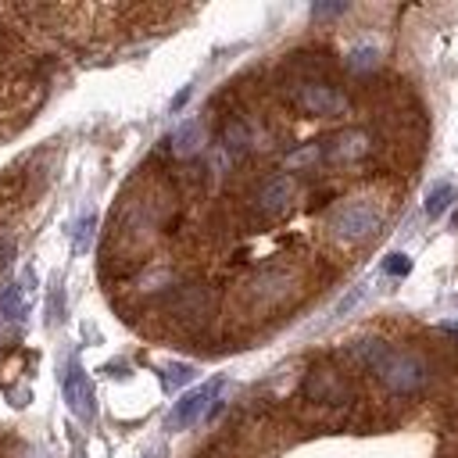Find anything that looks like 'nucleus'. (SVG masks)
Masks as SVG:
<instances>
[{"instance_id":"f257e3e1","label":"nucleus","mask_w":458,"mask_h":458,"mask_svg":"<svg viewBox=\"0 0 458 458\" xmlns=\"http://www.w3.org/2000/svg\"><path fill=\"white\" fill-rule=\"evenodd\" d=\"M344 354L354 365H361L365 372H372L390 394L411 397V394H422L429 386V379H433V372H429L422 354H415L408 347H394V344H386L379 336H358V340H351L344 347Z\"/></svg>"},{"instance_id":"f03ea898","label":"nucleus","mask_w":458,"mask_h":458,"mask_svg":"<svg viewBox=\"0 0 458 458\" xmlns=\"http://www.w3.org/2000/svg\"><path fill=\"white\" fill-rule=\"evenodd\" d=\"M326 225L340 243H365L383 229V204L372 197H347L326 215Z\"/></svg>"},{"instance_id":"7ed1b4c3","label":"nucleus","mask_w":458,"mask_h":458,"mask_svg":"<svg viewBox=\"0 0 458 458\" xmlns=\"http://www.w3.org/2000/svg\"><path fill=\"white\" fill-rule=\"evenodd\" d=\"M290 100L297 111L304 114H315V118H336L347 111V97L340 86L318 79V75H301L290 89Z\"/></svg>"},{"instance_id":"20e7f679","label":"nucleus","mask_w":458,"mask_h":458,"mask_svg":"<svg viewBox=\"0 0 458 458\" xmlns=\"http://www.w3.org/2000/svg\"><path fill=\"white\" fill-rule=\"evenodd\" d=\"M301 397H304L308 404L344 408V404L354 401V386H351V379H347L340 369H333V365H315V369L304 376V383H301Z\"/></svg>"},{"instance_id":"39448f33","label":"nucleus","mask_w":458,"mask_h":458,"mask_svg":"<svg viewBox=\"0 0 458 458\" xmlns=\"http://www.w3.org/2000/svg\"><path fill=\"white\" fill-rule=\"evenodd\" d=\"M290 204H293V179L283 175V172L265 175V179L254 186V193H250V211H254L258 222H276V218H283V215L290 211Z\"/></svg>"},{"instance_id":"423d86ee","label":"nucleus","mask_w":458,"mask_h":458,"mask_svg":"<svg viewBox=\"0 0 458 458\" xmlns=\"http://www.w3.org/2000/svg\"><path fill=\"white\" fill-rule=\"evenodd\" d=\"M218 386H222V383H218V379H211V383H204V386H197V390L182 394V397L175 401V408L168 411V429H186V426L200 422V419L208 415V408H211V401H215Z\"/></svg>"},{"instance_id":"0eeeda50","label":"nucleus","mask_w":458,"mask_h":458,"mask_svg":"<svg viewBox=\"0 0 458 458\" xmlns=\"http://www.w3.org/2000/svg\"><path fill=\"white\" fill-rule=\"evenodd\" d=\"M369 150H372V143H369L365 129H344L322 147V157L333 165H347V161H361Z\"/></svg>"},{"instance_id":"6e6552de","label":"nucleus","mask_w":458,"mask_h":458,"mask_svg":"<svg viewBox=\"0 0 458 458\" xmlns=\"http://www.w3.org/2000/svg\"><path fill=\"white\" fill-rule=\"evenodd\" d=\"M290 293H293V276H290L286 268H279V265L261 268V272L250 279V297H254V301L279 304V301H286Z\"/></svg>"},{"instance_id":"1a4fd4ad","label":"nucleus","mask_w":458,"mask_h":458,"mask_svg":"<svg viewBox=\"0 0 458 458\" xmlns=\"http://www.w3.org/2000/svg\"><path fill=\"white\" fill-rule=\"evenodd\" d=\"M61 386H64V401H68V408H72L79 419H93V411H97V404H93V386H89V376L82 372L79 361L68 365Z\"/></svg>"},{"instance_id":"9d476101","label":"nucleus","mask_w":458,"mask_h":458,"mask_svg":"<svg viewBox=\"0 0 458 458\" xmlns=\"http://www.w3.org/2000/svg\"><path fill=\"white\" fill-rule=\"evenodd\" d=\"M200 147H204V125H200L197 118L182 122V125L172 132V154H175V157H197Z\"/></svg>"},{"instance_id":"9b49d317","label":"nucleus","mask_w":458,"mask_h":458,"mask_svg":"<svg viewBox=\"0 0 458 458\" xmlns=\"http://www.w3.org/2000/svg\"><path fill=\"white\" fill-rule=\"evenodd\" d=\"M218 143H222V150H225V154L243 157V154L250 150V129H247V122L229 118V122L222 125V132H218Z\"/></svg>"},{"instance_id":"f8f14e48","label":"nucleus","mask_w":458,"mask_h":458,"mask_svg":"<svg viewBox=\"0 0 458 458\" xmlns=\"http://www.w3.org/2000/svg\"><path fill=\"white\" fill-rule=\"evenodd\" d=\"M451 200H454V186L444 179V182H437V186H429V193H426V215L429 218H440L447 208H451Z\"/></svg>"},{"instance_id":"ddd939ff","label":"nucleus","mask_w":458,"mask_h":458,"mask_svg":"<svg viewBox=\"0 0 458 458\" xmlns=\"http://www.w3.org/2000/svg\"><path fill=\"white\" fill-rule=\"evenodd\" d=\"M93 229H97V218H93V215H82V218L75 222V233H72V247H75V254H86V250H89Z\"/></svg>"},{"instance_id":"4468645a","label":"nucleus","mask_w":458,"mask_h":458,"mask_svg":"<svg viewBox=\"0 0 458 458\" xmlns=\"http://www.w3.org/2000/svg\"><path fill=\"white\" fill-rule=\"evenodd\" d=\"M311 161H322V143H308V147H301V150L290 154V165H293V168L311 165Z\"/></svg>"},{"instance_id":"2eb2a0df","label":"nucleus","mask_w":458,"mask_h":458,"mask_svg":"<svg viewBox=\"0 0 458 458\" xmlns=\"http://www.w3.org/2000/svg\"><path fill=\"white\" fill-rule=\"evenodd\" d=\"M186 379H193V365L175 361V365L165 369V386H179V383H186Z\"/></svg>"},{"instance_id":"dca6fc26","label":"nucleus","mask_w":458,"mask_h":458,"mask_svg":"<svg viewBox=\"0 0 458 458\" xmlns=\"http://www.w3.org/2000/svg\"><path fill=\"white\" fill-rule=\"evenodd\" d=\"M351 72H369V68H376V50L372 47H361V50H354L351 54Z\"/></svg>"},{"instance_id":"f3484780","label":"nucleus","mask_w":458,"mask_h":458,"mask_svg":"<svg viewBox=\"0 0 458 458\" xmlns=\"http://www.w3.org/2000/svg\"><path fill=\"white\" fill-rule=\"evenodd\" d=\"M18 301H21V286L14 283V286H7V290L0 293V311H4L7 318H14V315H18Z\"/></svg>"},{"instance_id":"a211bd4d","label":"nucleus","mask_w":458,"mask_h":458,"mask_svg":"<svg viewBox=\"0 0 458 458\" xmlns=\"http://www.w3.org/2000/svg\"><path fill=\"white\" fill-rule=\"evenodd\" d=\"M408 268H411V261L404 254H386V261H383V272H390V276H408Z\"/></svg>"},{"instance_id":"6ab92c4d","label":"nucleus","mask_w":458,"mask_h":458,"mask_svg":"<svg viewBox=\"0 0 458 458\" xmlns=\"http://www.w3.org/2000/svg\"><path fill=\"white\" fill-rule=\"evenodd\" d=\"M344 11H347V4H315V7H311L315 18H336V14H344Z\"/></svg>"},{"instance_id":"aec40b11","label":"nucleus","mask_w":458,"mask_h":458,"mask_svg":"<svg viewBox=\"0 0 458 458\" xmlns=\"http://www.w3.org/2000/svg\"><path fill=\"white\" fill-rule=\"evenodd\" d=\"M47 315H50V322H61L64 318V297H61V290L50 293V311Z\"/></svg>"},{"instance_id":"412c9836","label":"nucleus","mask_w":458,"mask_h":458,"mask_svg":"<svg viewBox=\"0 0 458 458\" xmlns=\"http://www.w3.org/2000/svg\"><path fill=\"white\" fill-rule=\"evenodd\" d=\"M358 297H361V286H358V290H354V293H347V297H344V301H340V304H336V315H344V311H347V308H354V304H358Z\"/></svg>"},{"instance_id":"4be33fe9","label":"nucleus","mask_w":458,"mask_h":458,"mask_svg":"<svg viewBox=\"0 0 458 458\" xmlns=\"http://www.w3.org/2000/svg\"><path fill=\"white\" fill-rule=\"evenodd\" d=\"M190 93H193L190 86H186V89H179V93H175V100H172V111H179V107H182V104L190 100Z\"/></svg>"},{"instance_id":"5701e85b","label":"nucleus","mask_w":458,"mask_h":458,"mask_svg":"<svg viewBox=\"0 0 458 458\" xmlns=\"http://www.w3.org/2000/svg\"><path fill=\"white\" fill-rule=\"evenodd\" d=\"M440 333H447V336L458 340V322H440Z\"/></svg>"},{"instance_id":"b1692460","label":"nucleus","mask_w":458,"mask_h":458,"mask_svg":"<svg viewBox=\"0 0 458 458\" xmlns=\"http://www.w3.org/2000/svg\"><path fill=\"white\" fill-rule=\"evenodd\" d=\"M0 261H4V243H0Z\"/></svg>"}]
</instances>
